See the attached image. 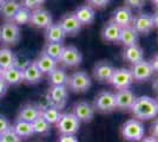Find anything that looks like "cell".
I'll return each mask as SVG.
<instances>
[{
  "instance_id": "1",
  "label": "cell",
  "mask_w": 158,
  "mask_h": 142,
  "mask_svg": "<svg viewBox=\"0 0 158 142\" xmlns=\"http://www.w3.org/2000/svg\"><path fill=\"white\" fill-rule=\"evenodd\" d=\"M132 114L139 121H148L158 115V104L155 98L150 96L136 97L131 107Z\"/></svg>"
},
{
  "instance_id": "2",
  "label": "cell",
  "mask_w": 158,
  "mask_h": 142,
  "mask_svg": "<svg viewBox=\"0 0 158 142\" xmlns=\"http://www.w3.org/2000/svg\"><path fill=\"white\" fill-rule=\"evenodd\" d=\"M145 134V127L144 124L139 120L131 118L123 124L122 127V136L125 139L126 141L135 142L140 141Z\"/></svg>"
},
{
  "instance_id": "3",
  "label": "cell",
  "mask_w": 158,
  "mask_h": 142,
  "mask_svg": "<svg viewBox=\"0 0 158 142\" xmlns=\"http://www.w3.org/2000/svg\"><path fill=\"white\" fill-rule=\"evenodd\" d=\"M56 126L60 135H76L80 127V122L73 113H64Z\"/></svg>"
},
{
  "instance_id": "4",
  "label": "cell",
  "mask_w": 158,
  "mask_h": 142,
  "mask_svg": "<svg viewBox=\"0 0 158 142\" xmlns=\"http://www.w3.org/2000/svg\"><path fill=\"white\" fill-rule=\"evenodd\" d=\"M91 78L85 71H76L69 76L66 87L74 93H85L91 88Z\"/></svg>"
},
{
  "instance_id": "5",
  "label": "cell",
  "mask_w": 158,
  "mask_h": 142,
  "mask_svg": "<svg viewBox=\"0 0 158 142\" xmlns=\"http://www.w3.org/2000/svg\"><path fill=\"white\" fill-rule=\"evenodd\" d=\"M21 38L20 27L12 21H6L0 26V41L4 45H15Z\"/></svg>"
},
{
  "instance_id": "6",
  "label": "cell",
  "mask_w": 158,
  "mask_h": 142,
  "mask_svg": "<svg viewBox=\"0 0 158 142\" xmlns=\"http://www.w3.org/2000/svg\"><path fill=\"white\" fill-rule=\"evenodd\" d=\"M48 105L56 107L60 110L64 108L67 100V87L66 85H52L46 95Z\"/></svg>"
},
{
  "instance_id": "7",
  "label": "cell",
  "mask_w": 158,
  "mask_h": 142,
  "mask_svg": "<svg viewBox=\"0 0 158 142\" xmlns=\"http://www.w3.org/2000/svg\"><path fill=\"white\" fill-rule=\"evenodd\" d=\"M110 83L112 87L118 90H123V89H129L133 83V77H132L131 70L126 68L114 69L112 77L110 78Z\"/></svg>"
},
{
  "instance_id": "8",
  "label": "cell",
  "mask_w": 158,
  "mask_h": 142,
  "mask_svg": "<svg viewBox=\"0 0 158 142\" xmlns=\"http://www.w3.org/2000/svg\"><path fill=\"white\" fill-rule=\"evenodd\" d=\"M81 61H83L81 52L76 46L69 45V46H64L58 63L65 68H74V67H78Z\"/></svg>"
},
{
  "instance_id": "9",
  "label": "cell",
  "mask_w": 158,
  "mask_h": 142,
  "mask_svg": "<svg viewBox=\"0 0 158 142\" xmlns=\"http://www.w3.org/2000/svg\"><path fill=\"white\" fill-rule=\"evenodd\" d=\"M93 108L100 113H111L116 109V101H114V94L111 91H100L94 101H93Z\"/></svg>"
},
{
  "instance_id": "10",
  "label": "cell",
  "mask_w": 158,
  "mask_h": 142,
  "mask_svg": "<svg viewBox=\"0 0 158 142\" xmlns=\"http://www.w3.org/2000/svg\"><path fill=\"white\" fill-rule=\"evenodd\" d=\"M28 24L37 28H47L52 24V14L41 7L33 10L31 11V18Z\"/></svg>"
},
{
  "instance_id": "11",
  "label": "cell",
  "mask_w": 158,
  "mask_h": 142,
  "mask_svg": "<svg viewBox=\"0 0 158 142\" xmlns=\"http://www.w3.org/2000/svg\"><path fill=\"white\" fill-rule=\"evenodd\" d=\"M94 108L92 104H90L87 101H80L74 104L73 107V114L79 120V122L89 123L93 120L94 116Z\"/></svg>"
},
{
  "instance_id": "12",
  "label": "cell",
  "mask_w": 158,
  "mask_h": 142,
  "mask_svg": "<svg viewBox=\"0 0 158 142\" xmlns=\"http://www.w3.org/2000/svg\"><path fill=\"white\" fill-rule=\"evenodd\" d=\"M137 33L148 34L153 28V19L150 13H139L133 18L131 25Z\"/></svg>"
},
{
  "instance_id": "13",
  "label": "cell",
  "mask_w": 158,
  "mask_h": 142,
  "mask_svg": "<svg viewBox=\"0 0 158 142\" xmlns=\"http://www.w3.org/2000/svg\"><path fill=\"white\" fill-rule=\"evenodd\" d=\"M58 24L63 28V31L65 32V34H69V36L77 34L80 31V28H81V24L79 23V20L76 18L74 13H72V12L64 14L60 18Z\"/></svg>"
},
{
  "instance_id": "14",
  "label": "cell",
  "mask_w": 158,
  "mask_h": 142,
  "mask_svg": "<svg viewBox=\"0 0 158 142\" xmlns=\"http://www.w3.org/2000/svg\"><path fill=\"white\" fill-rule=\"evenodd\" d=\"M131 74L133 77V81L137 82H145L150 80L153 75V70L151 68L150 62L142 61L135 64L131 69Z\"/></svg>"
},
{
  "instance_id": "15",
  "label": "cell",
  "mask_w": 158,
  "mask_h": 142,
  "mask_svg": "<svg viewBox=\"0 0 158 142\" xmlns=\"http://www.w3.org/2000/svg\"><path fill=\"white\" fill-rule=\"evenodd\" d=\"M112 21H113L116 25H118L120 28L131 26L132 21H133V14H132L131 8L127 6H123V7L117 8V10L113 12Z\"/></svg>"
},
{
  "instance_id": "16",
  "label": "cell",
  "mask_w": 158,
  "mask_h": 142,
  "mask_svg": "<svg viewBox=\"0 0 158 142\" xmlns=\"http://www.w3.org/2000/svg\"><path fill=\"white\" fill-rule=\"evenodd\" d=\"M114 71V67L106 61L98 62L93 68V77L99 82H109Z\"/></svg>"
},
{
  "instance_id": "17",
  "label": "cell",
  "mask_w": 158,
  "mask_h": 142,
  "mask_svg": "<svg viewBox=\"0 0 158 142\" xmlns=\"http://www.w3.org/2000/svg\"><path fill=\"white\" fill-rule=\"evenodd\" d=\"M136 100V96L129 89L118 90L117 94H114V101H116V108L119 109H131L133 102Z\"/></svg>"
},
{
  "instance_id": "18",
  "label": "cell",
  "mask_w": 158,
  "mask_h": 142,
  "mask_svg": "<svg viewBox=\"0 0 158 142\" xmlns=\"http://www.w3.org/2000/svg\"><path fill=\"white\" fill-rule=\"evenodd\" d=\"M40 111L41 110H40L39 105H37L34 103H26L20 108L18 118L32 123L40 116Z\"/></svg>"
},
{
  "instance_id": "19",
  "label": "cell",
  "mask_w": 158,
  "mask_h": 142,
  "mask_svg": "<svg viewBox=\"0 0 158 142\" xmlns=\"http://www.w3.org/2000/svg\"><path fill=\"white\" fill-rule=\"evenodd\" d=\"M76 18L79 20L81 25H90L94 20V8H92L89 5H80L76 8V11L73 12Z\"/></svg>"
},
{
  "instance_id": "20",
  "label": "cell",
  "mask_w": 158,
  "mask_h": 142,
  "mask_svg": "<svg viewBox=\"0 0 158 142\" xmlns=\"http://www.w3.org/2000/svg\"><path fill=\"white\" fill-rule=\"evenodd\" d=\"M34 63H35V65L38 67V69H39L40 72L43 75L51 74L53 70L57 68V64H58V62L56 59H53L50 56L43 54V52L37 57Z\"/></svg>"
},
{
  "instance_id": "21",
  "label": "cell",
  "mask_w": 158,
  "mask_h": 142,
  "mask_svg": "<svg viewBox=\"0 0 158 142\" xmlns=\"http://www.w3.org/2000/svg\"><path fill=\"white\" fill-rule=\"evenodd\" d=\"M23 75H24V82L30 85L39 83L43 78V74L40 72L34 62H30V64L23 70Z\"/></svg>"
},
{
  "instance_id": "22",
  "label": "cell",
  "mask_w": 158,
  "mask_h": 142,
  "mask_svg": "<svg viewBox=\"0 0 158 142\" xmlns=\"http://www.w3.org/2000/svg\"><path fill=\"white\" fill-rule=\"evenodd\" d=\"M123 58L126 62L131 63L132 65H135L139 62L144 61V51L138 44H136V45L126 47L123 52Z\"/></svg>"
},
{
  "instance_id": "23",
  "label": "cell",
  "mask_w": 158,
  "mask_h": 142,
  "mask_svg": "<svg viewBox=\"0 0 158 142\" xmlns=\"http://www.w3.org/2000/svg\"><path fill=\"white\" fill-rule=\"evenodd\" d=\"M2 80L5 81L7 85H18V84L24 82L23 70L15 68V67H11V68L6 69V70H4Z\"/></svg>"
},
{
  "instance_id": "24",
  "label": "cell",
  "mask_w": 158,
  "mask_h": 142,
  "mask_svg": "<svg viewBox=\"0 0 158 142\" xmlns=\"http://www.w3.org/2000/svg\"><path fill=\"white\" fill-rule=\"evenodd\" d=\"M65 32L63 31V28L60 25L57 24H51L50 26L45 28V38L48 43H63L65 39Z\"/></svg>"
},
{
  "instance_id": "25",
  "label": "cell",
  "mask_w": 158,
  "mask_h": 142,
  "mask_svg": "<svg viewBox=\"0 0 158 142\" xmlns=\"http://www.w3.org/2000/svg\"><path fill=\"white\" fill-rule=\"evenodd\" d=\"M120 27L116 25L113 21H109L106 24L103 31H102V38L105 41H111V43H116L119 41V36H120Z\"/></svg>"
},
{
  "instance_id": "26",
  "label": "cell",
  "mask_w": 158,
  "mask_h": 142,
  "mask_svg": "<svg viewBox=\"0 0 158 142\" xmlns=\"http://www.w3.org/2000/svg\"><path fill=\"white\" fill-rule=\"evenodd\" d=\"M20 6H21V4L18 0H4L0 5V14L5 19L11 20L15 12L20 8Z\"/></svg>"
},
{
  "instance_id": "27",
  "label": "cell",
  "mask_w": 158,
  "mask_h": 142,
  "mask_svg": "<svg viewBox=\"0 0 158 142\" xmlns=\"http://www.w3.org/2000/svg\"><path fill=\"white\" fill-rule=\"evenodd\" d=\"M11 128L14 130V133L19 136L20 139L23 137H30L32 136L34 133H33V128H32V123L26 121H23V120H19L17 118L15 121L13 122V124L11 126Z\"/></svg>"
},
{
  "instance_id": "28",
  "label": "cell",
  "mask_w": 158,
  "mask_h": 142,
  "mask_svg": "<svg viewBox=\"0 0 158 142\" xmlns=\"http://www.w3.org/2000/svg\"><path fill=\"white\" fill-rule=\"evenodd\" d=\"M119 41L126 47L132 46V45H136L137 41H138V33L135 31V28H133L132 26L123 27V28L120 30Z\"/></svg>"
},
{
  "instance_id": "29",
  "label": "cell",
  "mask_w": 158,
  "mask_h": 142,
  "mask_svg": "<svg viewBox=\"0 0 158 142\" xmlns=\"http://www.w3.org/2000/svg\"><path fill=\"white\" fill-rule=\"evenodd\" d=\"M40 116L48 123V124H57V122L59 121L61 113L58 108L52 107V105H47L45 108H40Z\"/></svg>"
},
{
  "instance_id": "30",
  "label": "cell",
  "mask_w": 158,
  "mask_h": 142,
  "mask_svg": "<svg viewBox=\"0 0 158 142\" xmlns=\"http://www.w3.org/2000/svg\"><path fill=\"white\" fill-rule=\"evenodd\" d=\"M48 76V83L52 85H66L69 81V75L61 68H56Z\"/></svg>"
},
{
  "instance_id": "31",
  "label": "cell",
  "mask_w": 158,
  "mask_h": 142,
  "mask_svg": "<svg viewBox=\"0 0 158 142\" xmlns=\"http://www.w3.org/2000/svg\"><path fill=\"white\" fill-rule=\"evenodd\" d=\"M14 52L8 47H1L0 49V68L6 70L14 65Z\"/></svg>"
},
{
  "instance_id": "32",
  "label": "cell",
  "mask_w": 158,
  "mask_h": 142,
  "mask_svg": "<svg viewBox=\"0 0 158 142\" xmlns=\"http://www.w3.org/2000/svg\"><path fill=\"white\" fill-rule=\"evenodd\" d=\"M63 50H64L63 44H60V43H48L47 41L46 44L44 45L43 54L50 56L51 58H53V59H56V61L58 62V59H59L60 56H61Z\"/></svg>"
},
{
  "instance_id": "33",
  "label": "cell",
  "mask_w": 158,
  "mask_h": 142,
  "mask_svg": "<svg viewBox=\"0 0 158 142\" xmlns=\"http://www.w3.org/2000/svg\"><path fill=\"white\" fill-rule=\"evenodd\" d=\"M30 18H31V11H30L28 8H26V7L20 6V8L13 15V18L8 21H12L13 24L20 26V25L28 24V23H30Z\"/></svg>"
},
{
  "instance_id": "34",
  "label": "cell",
  "mask_w": 158,
  "mask_h": 142,
  "mask_svg": "<svg viewBox=\"0 0 158 142\" xmlns=\"http://www.w3.org/2000/svg\"><path fill=\"white\" fill-rule=\"evenodd\" d=\"M32 128L34 134L39 135H46L51 131V124H48L41 116H39L35 121L32 122Z\"/></svg>"
},
{
  "instance_id": "35",
  "label": "cell",
  "mask_w": 158,
  "mask_h": 142,
  "mask_svg": "<svg viewBox=\"0 0 158 142\" xmlns=\"http://www.w3.org/2000/svg\"><path fill=\"white\" fill-rule=\"evenodd\" d=\"M0 139H1V142H21V139L14 133L12 128L7 129L6 131L0 134Z\"/></svg>"
},
{
  "instance_id": "36",
  "label": "cell",
  "mask_w": 158,
  "mask_h": 142,
  "mask_svg": "<svg viewBox=\"0 0 158 142\" xmlns=\"http://www.w3.org/2000/svg\"><path fill=\"white\" fill-rule=\"evenodd\" d=\"M46 0H21V6L26 7L30 11H33V10H37V8H40L41 5L45 2Z\"/></svg>"
},
{
  "instance_id": "37",
  "label": "cell",
  "mask_w": 158,
  "mask_h": 142,
  "mask_svg": "<svg viewBox=\"0 0 158 142\" xmlns=\"http://www.w3.org/2000/svg\"><path fill=\"white\" fill-rule=\"evenodd\" d=\"M111 0H87L89 6H91L92 8H103L106 7L110 4Z\"/></svg>"
},
{
  "instance_id": "38",
  "label": "cell",
  "mask_w": 158,
  "mask_h": 142,
  "mask_svg": "<svg viewBox=\"0 0 158 142\" xmlns=\"http://www.w3.org/2000/svg\"><path fill=\"white\" fill-rule=\"evenodd\" d=\"M10 128H11V123L8 121V118L0 115V134H2L4 131H6L7 129Z\"/></svg>"
},
{
  "instance_id": "39",
  "label": "cell",
  "mask_w": 158,
  "mask_h": 142,
  "mask_svg": "<svg viewBox=\"0 0 158 142\" xmlns=\"http://www.w3.org/2000/svg\"><path fill=\"white\" fill-rule=\"evenodd\" d=\"M127 7H132V8H140L144 6L145 0H125Z\"/></svg>"
},
{
  "instance_id": "40",
  "label": "cell",
  "mask_w": 158,
  "mask_h": 142,
  "mask_svg": "<svg viewBox=\"0 0 158 142\" xmlns=\"http://www.w3.org/2000/svg\"><path fill=\"white\" fill-rule=\"evenodd\" d=\"M58 142H79L76 135H60Z\"/></svg>"
},
{
  "instance_id": "41",
  "label": "cell",
  "mask_w": 158,
  "mask_h": 142,
  "mask_svg": "<svg viewBox=\"0 0 158 142\" xmlns=\"http://www.w3.org/2000/svg\"><path fill=\"white\" fill-rule=\"evenodd\" d=\"M150 133H151V136H153V137H157V139H158V118H156V120L151 123Z\"/></svg>"
},
{
  "instance_id": "42",
  "label": "cell",
  "mask_w": 158,
  "mask_h": 142,
  "mask_svg": "<svg viewBox=\"0 0 158 142\" xmlns=\"http://www.w3.org/2000/svg\"><path fill=\"white\" fill-rule=\"evenodd\" d=\"M7 88H8V85H7L5 81L1 78L0 80V97H2V96H5L7 93Z\"/></svg>"
},
{
  "instance_id": "43",
  "label": "cell",
  "mask_w": 158,
  "mask_h": 142,
  "mask_svg": "<svg viewBox=\"0 0 158 142\" xmlns=\"http://www.w3.org/2000/svg\"><path fill=\"white\" fill-rule=\"evenodd\" d=\"M150 64H151V68H152V70H153V72H155V71L158 72V54H156L151 61H150Z\"/></svg>"
},
{
  "instance_id": "44",
  "label": "cell",
  "mask_w": 158,
  "mask_h": 142,
  "mask_svg": "<svg viewBox=\"0 0 158 142\" xmlns=\"http://www.w3.org/2000/svg\"><path fill=\"white\" fill-rule=\"evenodd\" d=\"M139 142H158V139L150 135V136H146V137H143Z\"/></svg>"
},
{
  "instance_id": "45",
  "label": "cell",
  "mask_w": 158,
  "mask_h": 142,
  "mask_svg": "<svg viewBox=\"0 0 158 142\" xmlns=\"http://www.w3.org/2000/svg\"><path fill=\"white\" fill-rule=\"evenodd\" d=\"M152 19H153V26L158 28V8L156 10V12L152 14Z\"/></svg>"
},
{
  "instance_id": "46",
  "label": "cell",
  "mask_w": 158,
  "mask_h": 142,
  "mask_svg": "<svg viewBox=\"0 0 158 142\" xmlns=\"http://www.w3.org/2000/svg\"><path fill=\"white\" fill-rule=\"evenodd\" d=\"M153 88H155L158 91V77L156 78V81L153 82Z\"/></svg>"
},
{
  "instance_id": "47",
  "label": "cell",
  "mask_w": 158,
  "mask_h": 142,
  "mask_svg": "<svg viewBox=\"0 0 158 142\" xmlns=\"http://www.w3.org/2000/svg\"><path fill=\"white\" fill-rule=\"evenodd\" d=\"M2 75H4V69L0 68V80L2 78Z\"/></svg>"
},
{
  "instance_id": "48",
  "label": "cell",
  "mask_w": 158,
  "mask_h": 142,
  "mask_svg": "<svg viewBox=\"0 0 158 142\" xmlns=\"http://www.w3.org/2000/svg\"><path fill=\"white\" fill-rule=\"evenodd\" d=\"M151 1L156 5V6H158V0H151Z\"/></svg>"
},
{
  "instance_id": "49",
  "label": "cell",
  "mask_w": 158,
  "mask_h": 142,
  "mask_svg": "<svg viewBox=\"0 0 158 142\" xmlns=\"http://www.w3.org/2000/svg\"><path fill=\"white\" fill-rule=\"evenodd\" d=\"M2 1H4V0H0V5H1V2H2Z\"/></svg>"
},
{
  "instance_id": "50",
  "label": "cell",
  "mask_w": 158,
  "mask_h": 142,
  "mask_svg": "<svg viewBox=\"0 0 158 142\" xmlns=\"http://www.w3.org/2000/svg\"><path fill=\"white\" fill-rule=\"evenodd\" d=\"M156 101H157V104H158V98H157V100H156Z\"/></svg>"
},
{
  "instance_id": "51",
  "label": "cell",
  "mask_w": 158,
  "mask_h": 142,
  "mask_svg": "<svg viewBox=\"0 0 158 142\" xmlns=\"http://www.w3.org/2000/svg\"><path fill=\"white\" fill-rule=\"evenodd\" d=\"M0 142H1V139H0Z\"/></svg>"
}]
</instances>
